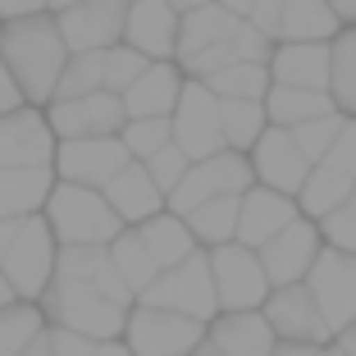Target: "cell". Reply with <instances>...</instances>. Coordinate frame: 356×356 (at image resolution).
Wrapping results in <instances>:
<instances>
[{
	"mask_svg": "<svg viewBox=\"0 0 356 356\" xmlns=\"http://www.w3.org/2000/svg\"><path fill=\"white\" fill-rule=\"evenodd\" d=\"M14 356H51V352H46V329H42V334H37V338H32L28 347H19V352H14Z\"/></svg>",
	"mask_w": 356,
	"mask_h": 356,
	"instance_id": "48",
	"label": "cell"
},
{
	"mask_svg": "<svg viewBox=\"0 0 356 356\" xmlns=\"http://www.w3.org/2000/svg\"><path fill=\"white\" fill-rule=\"evenodd\" d=\"M279 5H283V0H256L252 10H247V23H252V28H261L270 42L279 37Z\"/></svg>",
	"mask_w": 356,
	"mask_h": 356,
	"instance_id": "42",
	"label": "cell"
},
{
	"mask_svg": "<svg viewBox=\"0 0 356 356\" xmlns=\"http://www.w3.org/2000/svg\"><path fill=\"white\" fill-rule=\"evenodd\" d=\"M142 69H147V55L133 51L128 42L105 46V92H124V87L133 83Z\"/></svg>",
	"mask_w": 356,
	"mask_h": 356,
	"instance_id": "39",
	"label": "cell"
},
{
	"mask_svg": "<svg viewBox=\"0 0 356 356\" xmlns=\"http://www.w3.org/2000/svg\"><path fill=\"white\" fill-rule=\"evenodd\" d=\"M124 101L119 92H83V96H55L46 101V124H51L55 142L60 137H105L124 128Z\"/></svg>",
	"mask_w": 356,
	"mask_h": 356,
	"instance_id": "14",
	"label": "cell"
},
{
	"mask_svg": "<svg viewBox=\"0 0 356 356\" xmlns=\"http://www.w3.org/2000/svg\"><path fill=\"white\" fill-rule=\"evenodd\" d=\"M96 338L78 334V329H64V325H46V352L51 356H92Z\"/></svg>",
	"mask_w": 356,
	"mask_h": 356,
	"instance_id": "41",
	"label": "cell"
},
{
	"mask_svg": "<svg viewBox=\"0 0 356 356\" xmlns=\"http://www.w3.org/2000/svg\"><path fill=\"white\" fill-rule=\"evenodd\" d=\"M55 133L46 124V110L19 105L0 115V165H51Z\"/></svg>",
	"mask_w": 356,
	"mask_h": 356,
	"instance_id": "18",
	"label": "cell"
},
{
	"mask_svg": "<svg viewBox=\"0 0 356 356\" xmlns=\"http://www.w3.org/2000/svg\"><path fill=\"white\" fill-rule=\"evenodd\" d=\"M270 83H288V87H329V42H274L270 46Z\"/></svg>",
	"mask_w": 356,
	"mask_h": 356,
	"instance_id": "22",
	"label": "cell"
},
{
	"mask_svg": "<svg viewBox=\"0 0 356 356\" xmlns=\"http://www.w3.org/2000/svg\"><path fill=\"white\" fill-rule=\"evenodd\" d=\"M261 105H265V119L279 124V128H297V124H306V119L334 110L329 92H315V87H288V83H270L265 96H261Z\"/></svg>",
	"mask_w": 356,
	"mask_h": 356,
	"instance_id": "29",
	"label": "cell"
},
{
	"mask_svg": "<svg viewBox=\"0 0 356 356\" xmlns=\"http://www.w3.org/2000/svg\"><path fill=\"white\" fill-rule=\"evenodd\" d=\"M55 183L51 165H0V220L37 215Z\"/></svg>",
	"mask_w": 356,
	"mask_h": 356,
	"instance_id": "25",
	"label": "cell"
},
{
	"mask_svg": "<svg viewBox=\"0 0 356 356\" xmlns=\"http://www.w3.org/2000/svg\"><path fill=\"white\" fill-rule=\"evenodd\" d=\"M306 293L315 297L320 315H325V325L334 329H347L356 320V256L352 252H338V247H320L311 261V270L302 274Z\"/></svg>",
	"mask_w": 356,
	"mask_h": 356,
	"instance_id": "11",
	"label": "cell"
},
{
	"mask_svg": "<svg viewBox=\"0 0 356 356\" xmlns=\"http://www.w3.org/2000/svg\"><path fill=\"white\" fill-rule=\"evenodd\" d=\"M343 28L329 0H283L279 5V37L274 42H329Z\"/></svg>",
	"mask_w": 356,
	"mask_h": 356,
	"instance_id": "27",
	"label": "cell"
},
{
	"mask_svg": "<svg viewBox=\"0 0 356 356\" xmlns=\"http://www.w3.org/2000/svg\"><path fill=\"white\" fill-rule=\"evenodd\" d=\"M169 142L188 160H206L224 147L220 96L210 92L201 78H183V87H178V101L169 110Z\"/></svg>",
	"mask_w": 356,
	"mask_h": 356,
	"instance_id": "9",
	"label": "cell"
},
{
	"mask_svg": "<svg viewBox=\"0 0 356 356\" xmlns=\"http://www.w3.org/2000/svg\"><path fill=\"white\" fill-rule=\"evenodd\" d=\"M55 28L69 51H105L124 37V0H74L55 10Z\"/></svg>",
	"mask_w": 356,
	"mask_h": 356,
	"instance_id": "16",
	"label": "cell"
},
{
	"mask_svg": "<svg viewBox=\"0 0 356 356\" xmlns=\"http://www.w3.org/2000/svg\"><path fill=\"white\" fill-rule=\"evenodd\" d=\"M64 5H74V0H46V10H51V14H55V10H64Z\"/></svg>",
	"mask_w": 356,
	"mask_h": 356,
	"instance_id": "54",
	"label": "cell"
},
{
	"mask_svg": "<svg viewBox=\"0 0 356 356\" xmlns=\"http://www.w3.org/2000/svg\"><path fill=\"white\" fill-rule=\"evenodd\" d=\"M101 87H105V51H69L60 78H55V96H83L101 92Z\"/></svg>",
	"mask_w": 356,
	"mask_h": 356,
	"instance_id": "35",
	"label": "cell"
},
{
	"mask_svg": "<svg viewBox=\"0 0 356 356\" xmlns=\"http://www.w3.org/2000/svg\"><path fill=\"white\" fill-rule=\"evenodd\" d=\"M352 188H356V119H343L334 147L306 169V183L297 188V210H302L306 220H320Z\"/></svg>",
	"mask_w": 356,
	"mask_h": 356,
	"instance_id": "8",
	"label": "cell"
},
{
	"mask_svg": "<svg viewBox=\"0 0 356 356\" xmlns=\"http://www.w3.org/2000/svg\"><path fill=\"white\" fill-rule=\"evenodd\" d=\"M124 5H128V0H124Z\"/></svg>",
	"mask_w": 356,
	"mask_h": 356,
	"instance_id": "57",
	"label": "cell"
},
{
	"mask_svg": "<svg viewBox=\"0 0 356 356\" xmlns=\"http://www.w3.org/2000/svg\"><path fill=\"white\" fill-rule=\"evenodd\" d=\"M320 238L329 242V247H338V252H352L356 256V188L347 192L343 201H338L329 215H320Z\"/></svg>",
	"mask_w": 356,
	"mask_h": 356,
	"instance_id": "38",
	"label": "cell"
},
{
	"mask_svg": "<svg viewBox=\"0 0 356 356\" xmlns=\"http://www.w3.org/2000/svg\"><path fill=\"white\" fill-rule=\"evenodd\" d=\"M183 224L192 229L197 247H220V242H229L233 229H238V197H233V192H220V197L201 201L197 210L183 215Z\"/></svg>",
	"mask_w": 356,
	"mask_h": 356,
	"instance_id": "31",
	"label": "cell"
},
{
	"mask_svg": "<svg viewBox=\"0 0 356 356\" xmlns=\"http://www.w3.org/2000/svg\"><path fill=\"white\" fill-rule=\"evenodd\" d=\"M210 261V283H215V302L220 311H256V306L270 297V279L261 270V256L242 242H220V247H206Z\"/></svg>",
	"mask_w": 356,
	"mask_h": 356,
	"instance_id": "10",
	"label": "cell"
},
{
	"mask_svg": "<svg viewBox=\"0 0 356 356\" xmlns=\"http://www.w3.org/2000/svg\"><path fill=\"white\" fill-rule=\"evenodd\" d=\"M137 238H142V247L151 252V261L165 270V265L183 261L188 252H197V238H192V229L183 224V215H174V210H156V215H147L142 224H133Z\"/></svg>",
	"mask_w": 356,
	"mask_h": 356,
	"instance_id": "26",
	"label": "cell"
},
{
	"mask_svg": "<svg viewBox=\"0 0 356 356\" xmlns=\"http://www.w3.org/2000/svg\"><path fill=\"white\" fill-rule=\"evenodd\" d=\"M142 165H147L151 183H156L160 192H169V188H174V183H178V178H183V169H188L192 160L183 156V151H178L174 142H165V147H160V151H151V156L142 160Z\"/></svg>",
	"mask_w": 356,
	"mask_h": 356,
	"instance_id": "40",
	"label": "cell"
},
{
	"mask_svg": "<svg viewBox=\"0 0 356 356\" xmlns=\"http://www.w3.org/2000/svg\"><path fill=\"white\" fill-rule=\"evenodd\" d=\"M338 14V23H356V0H329Z\"/></svg>",
	"mask_w": 356,
	"mask_h": 356,
	"instance_id": "47",
	"label": "cell"
},
{
	"mask_svg": "<svg viewBox=\"0 0 356 356\" xmlns=\"http://www.w3.org/2000/svg\"><path fill=\"white\" fill-rule=\"evenodd\" d=\"M238 23V14H229L220 0H206L197 10L178 14V37H174V64L188 78H206L210 69L233 64L229 32Z\"/></svg>",
	"mask_w": 356,
	"mask_h": 356,
	"instance_id": "4",
	"label": "cell"
},
{
	"mask_svg": "<svg viewBox=\"0 0 356 356\" xmlns=\"http://www.w3.org/2000/svg\"><path fill=\"white\" fill-rule=\"evenodd\" d=\"M46 10V0H0V19H19V14Z\"/></svg>",
	"mask_w": 356,
	"mask_h": 356,
	"instance_id": "44",
	"label": "cell"
},
{
	"mask_svg": "<svg viewBox=\"0 0 356 356\" xmlns=\"http://www.w3.org/2000/svg\"><path fill=\"white\" fill-rule=\"evenodd\" d=\"M0 60L10 69V78L19 83L28 105H46L55 96V78H60L69 46H64L55 14H19V19L0 23Z\"/></svg>",
	"mask_w": 356,
	"mask_h": 356,
	"instance_id": "1",
	"label": "cell"
},
{
	"mask_svg": "<svg viewBox=\"0 0 356 356\" xmlns=\"http://www.w3.org/2000/svg\"><path fill=\"white\" fill-rule=\"evenodd\" d=\"M119 338L128 343L133 356H188L206 338V325L183 315V311H169V306L133 302Z\"/></svg>",
	"mask_w": 356,
	"mask_h": 356,
	"instance_id": "6",
	"label": "cell"
},
{
	"mask_svg": "<svg viewBox=\"0 0 356 356\" xmlns=\"http://www.w3.org/2000/svg\"><path fill=\"white\" fill-rule=\"evenodd\" d=\"M297 215H302V210H297V197L274 192V188H265V183H252V188L238 197V229H233V242H242V247L256 252L265 238H274V233L288 220H297Z\"/></svg>",
	"mask_w": 356,
	"mask_h": 356,
	"instance_id": "19",
	"label": "cell"
},
{
	"mask_svg": "<svg viewBox=\"0 0 356 356\" xmlns=\"http://www.w3.org/2000/svg\"><path fill=\"white\" fill-rule=\"evenodd\" d=\"M183 69L174 60H147V69L133 78V83L119 92L124 101V115L137 119V115H169L178 101V87H183Z\"/></svg>",
	"mask_w": 356,
	"mask_h": 356,
	"instance_id": "23",
	"label": "cell"
},
{
	"mask_svg": "<svg viewBox=\"0 0 356 356\" xmlns=\"http://www.w3.org/2000/svg\"><path fill=\"white\" fill-rule=\"evenodd\" d=\"M105 252H110V265L119 270V279L128 283V293H133V302H137V297L147 293V283L160 274V265L151 261V252L142 247L137 229H133V224H124V229H119L115 238L105 242Z\"/></svg>",
	"mask_w": 356,
	"mask_h": 356,
	"instance_id": "30",
	"label": "cell"
},
{
	"mask_svg": "<svg viewBox=\"0 0 356 356\" xmlns=\"http://www.w3.org/2000/svg\"><path fill=\"white\" fill-rule=\"evenodd\" d=\"M14 224H19V220H0V252L10 247V238H14Z\"/></svg>",
	"mask_w": 356,
	"mask_h": 356,
	"instance_id": "50",
	"label": "cell"
},
{
	"mask_svg": "<svg viewBox=\"0 0 356 356\" xmlns=\"http://www.w3.org/2000/svg\"><path fill=\"white\" fill-rule=\"evenodd\" d=\"M105 201H110V210H115L124 224H142L147 215H156V210H165V192L151 183L147 165L142 160H128L124 169H119L110 183H105Z\"/></svg>",
	"mask_w": 356,
	"mask_h": 356,
	"instance_id": "24",
	"label": "cell"
},
{
	"mask_svg": "<svg viewBox=\"0 0 356 356\" xmlns=\"http://www.w3.org/2000/svg\"><path fill=\"white\" fill-rule=\"evenodd\" d=\"M343 119L347 115H338V110H329V115H315V119H306V124H297V128H288L293 133V142H297V151H302L306 160H320L329 147H334V137H338V128H343Z\"/></svg>",
	"mask_w": 356,
	"mask_h": 356,
	"instance_id": "37",
	"label": "cell"
},
{
	"mask_svg": "<svg viewBox=\"0 0 356 356\" xmlns=\"http://www.w3.org/2000/svg\"><path fill=\"white\" fill-rule=\"evenodd\" d=\"M174 37H178V14L169 0H128L124 5V37L133 51L147 60H174Z\"/></svg>",
	"mask_w": 356,
	"mask_h": 356,
	"instance_id": "20",
	"label": "cell"
},
{
	"mask_svg": "<svg viewBox=\"0 0 356 356\" xmlns=\"http://www.w3.org/2000/svg\"><path fill=\"white\" fill-rule=\"evenodd\" d=\"M188 356H224V352H220V347H210V343H206V338H201V343H197V347H192V352H188Z\"/></svg>",
	"mask_w": 356,
	"mask_h": 356,
	"instance_id": "51",
	"label": "cell"
},
{
	"mask_svg": "<svg viewBox=\"0 0 356 356\" xmlns=\"http://www.w3.org/2000/svg\"><path fill=\"white\" fill-rule=\"evenodd\" d=\"M46 325H64V329H78L87 338H119L124 334V320H128V306L105 297L92 279H78V274H51V283L42 288L37 297Z\"/></svg>",
	"mask_w": 356,
	"mask_h": 356,
	"instance_id": "2",
	"label": "cell"
},
{
	"mask_svg": "<svg viewBox=\"0 0 356 356\" xmlns=\"http://www.w3.org/2000/svg\"><path fill=\"white\" fill-rule=\"evenodd\" d=\"M19 105H28V101H23L19 83L10 78V69H5V60H0V115H10V110H19Z\"/></svg>",
	"mask_w": 356,
	"mask_h": 356,
	"instance_id": "43",
	"label": "cell"
},
{
	"mask_svg": "<svg viewBox=\"0 0 356 356\" xmlns=\"http://www.w3.org/2000/svg\"><path fill=\"white\" fill-rule=\"evenodd\" d=\"M119 142L128 147L133 160H147L151 151H160L169 142V115H137V119H124L119 128Z\"/></svg>",
	"mask_w": 356,
	"mask_h": 356,
	"instance_id": "36",
	"label": "cell"
},
{
	"mask_svg": "<svg viewBox=\"0 0 356 356\" xmlns=\"http://www.w3.org/2000/svg\"><path fill=\"white\" fill-rule=\"evenodd\" d=\"M201 83H206L215 96H247V101H261L265 87H270V69L256 64V60H233V64L210 69Z\"/></svg>",
	"mask_w": 356,
	"mask_h": 356,
	"instance_id": "33",
	"label": "cell"
},
{
	"mask_svg": "<svg viewBox=\"0 0 356 356\" xmlns=\"http://www.w3.org/2000/svg\"><path fill=\"white\" fill-rule=\"evenodd\" d=\"M334 343L343 347L347 356H356V320H352V325H347V329H338V334H334Z\"/></svg>",
	"mask_w": 356,
	"mask_h": 356,
	"instance_id": "46",
	"label": "cell"
},
{
	"mask_svg": "<svg viewBox=\"0 0 356 356\" xmlns=\"http://www.w3.org/2000/svg\"><path fill=\"white\" fill-rule=\"evenodd\" d=\"M265 105L247 101V96H220V128H224V147L233 151H252V142L265 133Z\"/></svg>",
	"mask_w": 356,
	"mask_h": 356,
	"instance_id": "32",
	"label": "cell"
},
{
	"mask_svg": "<svg viewBox=\"0 0 356 356\" xmlns=\"http://www.w3.org/2000/svg\"><path fill=\"white\" fill-rule=\"evenodd\" d=\"M247 160H252L256 183H265L274 192H288V197H297V188L306 183V169H311V160L297 151L293 133L279 124H265V133L252 142Z\"/></svg>",
	"mask_w": 356,
	"mask_h": 356,
	"instance_id": "17",
	"label": "cell"
},
{
	"mask_svg": "<svg viewBox=\"0 0 356 356\" xmlns=\"http://www.w3.org/2000/svg\"><path fill=\"white\" fill-rule=\"evenodd\" d=\"M320 247H325L320 224L306 220V215L288 220L274 238H265L261 247H256V256H261V270H265V279H270V288H279V283H302V274L311 270Z\"/></svg>",
	"mask_w": 356,
	"mask_h": 356,
	"instance_id": "15",
	"label": "cell"
},
{
	"mask_svg": "<svg viewBox=\"0 0 356 356\" xmlns=\"http://www.w3.org/2000/svg\"><path fill=\"white\" fill-rule=\"evenodd\" d=\"M55 247H60V242H55L51 224L42 220V210H37V215H23V220L14 224L10 247L0 252V274H5V283L14 288V297H23V302H37V297H42V288L55 274Z\"/></svg>",
	"mask_w": 356,
	"mask_h": 356,
	"instance_id": "5",
	"label": "cell"
},
{
	"mask_svg": "<svg viewBox=\"0 0 356 356\" xmlns=\"http://www.w3.org/2000/svg\"><path fill=\"white\" fill-rule=\"evenodd\" d=\"M206 343L220 347L224 356H270L279 338L256 306V311H220L215 320H206Z\"/></svg>",
	"mask_w": 356,
	"mask_h": 356,
	"instance_id": "21",
	"label": "cell"
},
{
	"mask_svg": "<svg viewBox=\"0 0 356 356\" xmlns=\"http://www.w3.org/2000/svg\"><path fill=\"white\" fill-rule=\"evenodd\" d=\"M42 220L51 224L55 242H83V247H105L124 229L110 201H105L101 188H87V183H64L55 178L51 192L42 201Z\"/></svg>",
	"mask_w": 356,
	"mask_h": 356,
	"instance_id": "3",
	"label": "cell"
},
{
	"mask_svg": "<svg viewBox=\"0 0 356 356\" xmlns=\"http://www.w3.org/2000/svg\"><path fill=\"white\" fill-rule=\"evenodd\" d=\"M128 160H133V156H128V147L119 142V133H105V137H60V142H55V156H51V169H55V178H64V183L105 188Z\"/></svg>",
	"mask_w": 356,
	"mask_h": 356,
	"instance_id": "12",
	"label": "cell"
},
{
	"mask_svg": "<svg viewBox=\"0 0 356 356\" xmlns=\"http://www.w3.org/2000/svg\"><path fill=\"white\" fill-rule=\"evenodd\" d=\"M174 5V14H188V10H197V5H206V0H169Z\"/></svg>",
	"mask_w": 356,
	"mask_h": 356,
	"instance_id": "52",
	"label": "cell"
},
{
	"mask_svg": "<svg viewBox=\"0 0 356 356\" xmlns=\"http://www.w3.org/2000/svg\"><path fill=\"white\" fill-rule=\"evenodd\" d=\"M92 356H133V352H128L124 338H101V343L92 347Z\"/></svg>",
	"mask_w": 356,
	"mask_h": 356,
	"instance_id": "45",
	"label": "cell"
},
{
	"mask_svg": "<svg viewBox=\"0 0 356 356\" xmlns=\"http://www.w3.org/2000/svg\"><path fill=\"white\" fill-rule=\"evenodd\" d=\"M261 315L270 320L279 343H306V347L334 343V329L325 325V315H320L315 297L306 293V283H279V288H270V297L261 302Z\"/></svg>",
	"mask_w": 356,
	"mask_h": 356,
	"instance_id": "13",
	"label": "cell"
},
{
	"mask_svg": "<svg viewBox=\"0 0 356 356\" xmlns=\"http://www.w3.org/2000/svg\"><path fill=\"white\" fill-rule=\"evenodd\" d=\"M325 92L338 115L356 119V23H343L329 37V87Z\"/></svg>",
	"mask_w": 356,
	"mask_h": 356,
	"instance_id": "28",
	"label": "cell"
},
{
	"mask_svg": "<svg viewBox=\"0 0 356 356\" xmlns=\"http://www.w3.org/2000/svg\"><path fill=\"white\" fill-rule=\"evenodd\" d=\"M220 5H224L229 14H238V19H247V10H252L256 0H220Z\"/></svg>",
	"mask_w": 356,
	"mask_h": 356,
	"instance_id": "49",
	"label": "cell"
},
{
	"mask_svg": "<svg viewBox=\"0 0 356 356\" xmlns=\"http://www.w3.org/2000/svg\"><path fill=\"white\" fill-rule=\"evenodd\" d=\"M315 356H325V347H320V352H315Z\"/></svg>",
	"mask_w": 356,
	"mask_h": 356,
	"instance_id": "56",
	"label": "cell"
},
{
	"mask_svg": "<svg viewBox=\"0 0 356 356\" xmlns=\"http://www.w3.org/2000/svg\"><path fill=\"white\" fill-rule=\"evenodd\" d=\"M137 302H151V306H169V311H183L192 320H215L220 315V302H215V283H210V261H206V247L188 252L183 261L165 265L156 279L147 283V293Z\"/></svg>",
	"mask_w": 356,
	"mask_h": 356,
	"instance_id": "7",
	"label": "cell"
},
{
	"mask_svg": "<svg viewBox=\"0 0 356 356\" xmlns=\"http://www.w3.org/2000/svg\"><path fill=\"white\" fill-rule=\"evenodd\" d=\"M5 302H14V288L5 283V274H0V306H5Z\"/></svg>",
	"mask_w": 356,
	"mask_h": 356,
	"instance_id": "53",
	"label": "cell"
},
{
	"mask_svg": "<svg viewBox=\"0 0 356 356\" xmlns=\"http://www.w3.org/2000/svg\"><path fill=\"white\" fill-rule=\"evenodd\" d=\"M325 356H347V352H343L338 343H329V347H325Z\"/></svg>",
	"mask_w": 356,
	"mask_h": 356,
	"instance_id": "55",
	"label": "cell"
},
{
	"mask_svg": "<svg viewBox=\"0 0 356 356\" xmlns=\"http://www.w3.org/2000/svg\"><path fill=\"white\" fill-rule=\"evenodd\" d=\"M46 329V315L37 302H23V297H14V302L0 306V356H14L19 347H28L32 338Z\"/></svg>",
	"mask_w": 356,
	"mask_h": 356,
	"instance_id": "34",
	"label": "cell"
}]
</instances>
